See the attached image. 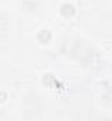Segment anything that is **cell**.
<instances>
[{
    "label": "cell",
    "mask_w": 112,
    "mask_h": 121,
    "mask_svg": "<svg viewBox=\"0 0 112 121\" xmlns=\"http://www.w3.org/2000/svg\"><path fill=\"white\" fill-rule=\"evenodd\" d=\"M9 30H10V23H9L7 17L3 16V14H0V36L7 34Z\"/></svg>",
    "instance_id": "6da1fadb"
},
{
    "label": "cell",
    "mask_w": 112,
    "mask_h": 121,
    "mask_svg": "<svg viewBox=\"0 0 112 121\" xmlns=\"http://www.w3.org/2000/svg\"><path fill=\"white\" fill-rule=\"evenodd\" d=\"M74 13H75V9L72 7V4H63V7H61V14L63 16L71 17V16H74Z\"/></svg>",
    "instance_id": "7a4b0ae2"
},
{
    "label": "cell",
    "mask_w": 112,
    "mask_h": 121,
    "mask_svg": "<svg viewBox=\"0 0 112 121\" xmlns=\"http://www.w3.org/2000/svg\"><path fill=\"white\" fill-rule=\"evenodd\" d=\"M50 39H51V33H50L48 30H41L40 34L37 36V40H38L40 43H47Z\"/></svg>",
    "instance_id": "3957f363"
}]
</instances>
